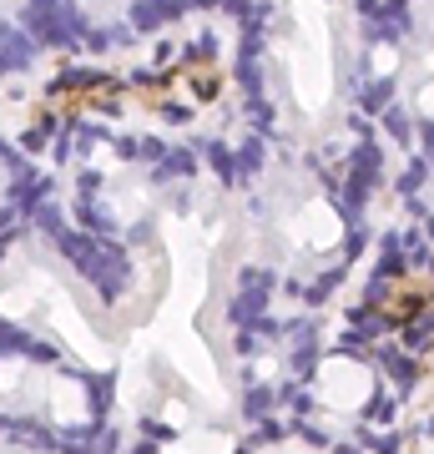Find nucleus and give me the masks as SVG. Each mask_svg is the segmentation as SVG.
<instances>
[{
	"label": "nucleus",
	"mask_w": 434,
	"mask_h": 454,
	"mask_svg": "<svg viewBox=\"0 0 434 454\" xmlns=\"http://www.w3.org/2000/svg\"><path fill=\"white\" fill-rule=\"evenodd\" d=\"M107 394L46 348H0V439L36 454H97Z\"/></svg>",
	"instance_id": "nucleus-1"
},
{
	"label": "nucleus",
	"mask_w": 434,
	"mask_h": 454,
	"mask_svg": "<svg viewBox=\"0 0 434 454\" xmlns=\"http://www.w3.org/2000/svg\"><path fill=\"white\" fill-rule=\"evenodd\" d=\"M394 82L404 106L434 127V0H409L394 31Z\"/></svg>",
	"instance_id": "nucleus-2"
}]
</instances>
